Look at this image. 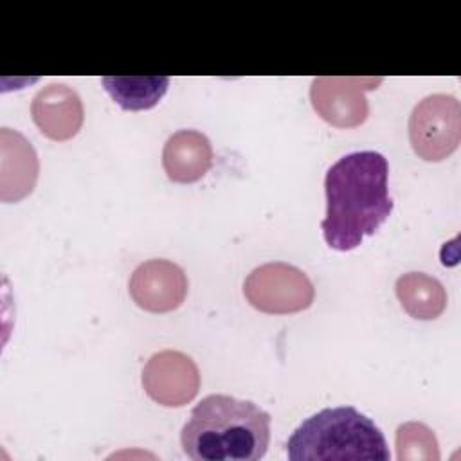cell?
I'll list each match as a JSON object with an SVG mask.
<instances>
[{
  "instance_id": "6da1fadb",
  "label": "cell",
  "mask_w": 461,
  "mask_h": 461,
  "mask_svg": "<svg viewBox=\"0 0 461 461\" xmlns=\"http://www.w3.org/2000/svg\"><path fill=\"white\" fill-rule=\"evenodd\" d=\"M387 175V158L378 151H353L328 167L326 216L321 229L330 249L353 250L387 220L394 205Z\"/></svg>"
},
{
  "instance_id": "7a4b0ae2",
  "label": "cell",
  "mask_w": 461,
  "mask_h": 461,
  "mask_svg": "<svg viewBox=\"0 0 461 461\" xmlns=\"http://www.w3.org/2000/svg\"><path fill=\"white\" fill-rule=\"evenodd\" d=\"M268 441V412L229 394L202 398L180 432L182 450L193 461H258Z\"/></svg>"
},
{
  "instance_id": "3957f363",
  "label": "cell",
  "mask_w": 461,
  "mask_h": 461,
  "mask_svg": "<svg viewBox=\"0 0 461 461\" xmlns=\"http://www.w3.org/2000/svg\"><path fill=\"white\" fill-rule=\"evenodd\" d=\"M286 456L292 461L391 459L382 430L349 405L322 409L306 418L288 438Z\"/></svg>"
},
{
  "instance_id": "277c9868",
  "label": "cell",
  "mask_w": 461,
  "mask_h": 461,
  "mask_svg": "<svg viewBox=\"0 0 461 461\" xmlns=\"http://www.w3.org/2000/svg\"><path fill=\"white\" fill-rule=\"evenodd\" d=\"M409 140L427 162L448 158L461 140V104L450 94L423 97L409 117Z\"/></svg>"
},
{
  "instance_id": "5b68a950",
  "label": "cell",
  "mask_w": 461,
  "mask_h": 461,
  "mask_svg": "<svg viewBox=\"0 0 461 461\" xmlns=\"http://www.w3.org/2000/svg\"><path fill=\"white\" fill-rule=\"evenodd\" d=\"M243 295L259 312L285 315L310 308L315 290L303 270L283 261H272L256 267L247 276Z\"/></svg>"
},
{
  "instance_id": "8992f818",
  "label": "cell",
  "mask_w": 461,
  "mask_h": 461,
  "mask_svg": "<svg viewBox=\"0 0 461 461\" xmlns=\"http://www.w3.org/2000/svg\"><path fill=\"white\" fill-rule=\"evenodd\" d=\"M380 83L382 77H315L310 86V101L328 124L355 128L369 115L366 92Z\"/></svg>"
},
{
  "instance_id": "52a82bcc",
  "label": "cell",
  "mask_w": 461,
  "mask_h": 461,
  "mask_svg": "<svg viewBox=\"0 0 461 461\" xmlns=\"http://www.w3.org/2000/svg\"><path fill=\"white\" fill-rule=\"evenodd\" d=\"M146 394L164 407L189 403L200 389V371L191 357L182 351H158L142 369Z\"/></svg>"
},
{
  "instance_id": "ba28073f",
  "label": "cell",
  "mask_w": 461,
  "mask_h": 461,
  "mask_svg": "<svg viewBox=\"0 0 461 461\" xmlns=\"http://www.w3.org/2000/svg\"><path fill=\"white\" fill-rule=\"evenodd\" d=\"M185 272L169 259H148L140 263L130 281L128 292L133 303L153 313L176 310L187 295Z\"/></svg>"
},
{
  "instance_id": "9c48e42d",
  "label": "cell",
  "mask_w": 461,
  "mask_h": 461,
  "mask_svg": "<svg viewBox=\"0 0 461 461\" xmlns=\"http://www.w3.org/2000/svg\"><path fill=\"white\" fill-rule=\"evenodd\" d=\"M31 115L38 130L50 140H68L83 126L85 110L77 92L63 83H50L36 92Z\"/></svg>"
},
{
  "instance_id": "30bf717a",
  "label": "cell",
  "mask_w": 461,
  "mask_h": 461,
  "mask_svg": "<svg viewBox=\"0 0 461 461\" xmlns=\"http://www.w3.org/2000/svg\"><path fill=\"white\" fill-rule=\"evenodd\" d=\"M0 198L18 202L32 193L38 180V155L31 142L18 131L0 130Z\"/></svg>"
},
{
  "instance_id": "8fae6325",
  "label": "cell",
  "mask_w": 461,
  "mask_h": 461,
  "mask_svg": "<svg viewBox=\"0 0 461 461\" xmlns=\"http://www.w3.org/2000/svg\"><path fill=\"white\" fill-rule=\"evenodd\" d=\"M212 164V146L198 130H178L164 144L162 166L171 182L200 180Z\"/></svg>"
},
{
  "instance_id": "7c38bea8",
  "label": "cell",
  "mask_w": 461,
  "mask_h": 461,
  "mask_svg": "<svg viewBox=\"0 0 461 461\" xmlns=\"http://www.w3.org/2000/svg\"><path fill=\"white\" fill-rule=\"evenodd\" d=\"M396 297L402 308L414 319H438L447 308L445 286L423 272H407L394 283Z\"/></svg>"
},
{
  "instance_id": "4fadbf2b",
  "label": "cell",
  "mask_w": 461,
  "mask_h": 461,
  "mask_svg": "<svg viewBox=\"0 0 461 461\" xmlns=\"http://www.w3.org/2000/svg\"><path fill=\"white\" fill-rule=\"evenodd\" d=\"M101 83L122 110H148L162 99L169 77H101Z\"/></svg>"
},
{
  "instance_id": "5bb4252c",
  "label": "cell",
  "mask_w": 461,
  "mask_h": 461,
  "mask_svg": "<svg viewBox=\"0 0 461 461\" xmlns=\"http://www.w3.org/2000/svg\"><path fill=\"white\" fill-rule=\"evenodd\" d=\"M394 443L398 461H439L441 457L436 434L420 421L400 425Z\"/></svg>"
}]
</instances>
